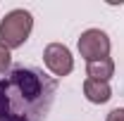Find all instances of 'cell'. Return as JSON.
Instances as JSON below:
<instances>
[{"instance_id":"cell-1","label":"cell","mask_w":124,"mask_h":121,"mask_svg":"<svg viewBox=\"0 0 124 121\" xmlns=\"http://www.w3.org/2000/svg\"><path fill=\"white\" fill-rule=\"evenodd\" d=\"M57 81L38 67H12L0 74V121H46Z\"/></svg>"},{"instance_id":"cell-2","label":"cell","mask_w":124,"mask_h":121,"mask_svg":"<svg viewBox=\"0 0 124 121\" xmlns=\"http://www.w3.org/2000/svg\"><path fill=\"white\" fill-rule=\"evenodd\" d=\"M33 29V17L29 10H12L0 19V45L7 50L22 47Z\"/></svg>"},{"instance_id":"cell-3","label":"cell","mask_w":124,"mask_h":121,"mask_svg":"<svg viewBox=\"0 0 124 121\" xmlns=\"http://www.w3.org/2000/svg\"><path fill=\"white\" fill-rule=\"evenodd\" d=\"M79 52L86 62H98L110 55V38L100 29H88L79 36Z\"/></svg>"},{"instance_id":"cell-4","label":"cell","mask_w":124,"mask_h":121,"mask_svg":"<svg viewBox=\"0 0 124 121\" xmlns=\"http://www.w3.org/2000/svg\"><path fill=\"white\" fill-rule=\"evenodd\" d=\"M43 62L55 76H67L74 69V57H72L69 47L62 43H50L43 50Z\"/></svg>"},{"instance_id":"cell-5","label":"cell","mask_w":124,"mask_h":121,"mask_svg":"<svg viewBox=\"0 0 124 121\" xmlns=\"http://www.w3.org/2000/svg\"><path fill=\"white\" fill-rule=\"evenodd\" d=\"M84 95L93 105H105L112 97V88L108 81H95V78H86L84 81Z\"/></svg>"},{"instance_id":"cell-6","label":"cell","mask_w":124,"mask_h":121,"mask_svg":"<svg viewBox=\"0 0 124 121\" xmlns=\"http://www.w3.org/2000/svg\"><path fill=\"white\" fill-rule=\"evenodd\" d=\"M86 74H88V78H95V81H110V76L115 74V62L110 57L98 60V62H88Z\"/></svg>"},{"instance_id":"cell-7","label":"cell","mask_w":124,"mask_h":121,"mask_svg":"<svg viewBox=\"0 0 124 121\" xmlns=\"http://www.w3.org/2000/svg\"><path fill=\"white\" fill-rule=\"evenodd\" d=\"M10 62H12V55H10V50L0 45V74L10 71Z\"/></svg>"},{"instance_id":"cell-8","label":"cell","mask_w":124,"mask_h":121,"mask_svg":"<svg viewBox=\"0 0 124 121\" xmlns=\"http://www.w3.org/2000/svg\"><path fill=\"white\" fill-rule=\"evenodd\" d=\"M105 121H124V107H117V109H112L108 114V119Z\"/></svg>"}]
</instances>
